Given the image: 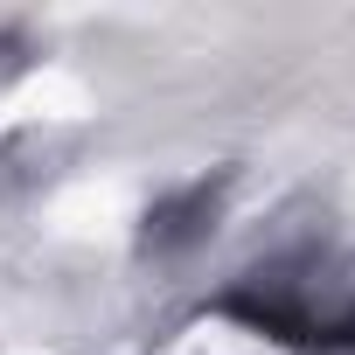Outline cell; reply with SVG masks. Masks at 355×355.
<instances>
[{"label": "cell", "instance_id": "6da1fadb", "mask_svg": "<svg viewBox=\"0 0 355 355\" xmlns=\"http://www.w3.org/2000/svg\"><path fill=\"white\" fill-rule=\"evenodd\" d=\"M216 216H223V174H216V182H189V189L160 196V202L139 216V251L182 258V251H196V244L216 230Z\"/></svg>", "mask_w": 355, "mask_h": 355}]
</instances>
